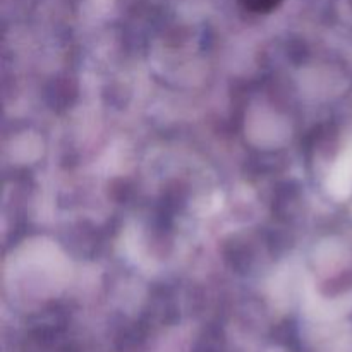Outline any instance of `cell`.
<instances>
[{
	"instance_id": "obj_1",
	"label": "cell",
	"mask_w": 352,
	"mask_h": 352,
	"mask_svg": "<svg viewBox=\"0 0 352 352\" xmlns=\"http://www.w3.org/2000/svg\"><path fill=\"white\" fill-rule=\"evenodd\" d=\"M244 10L253 14L274 12L284 0H237Z\"/></svg>"
}]
</instances>
